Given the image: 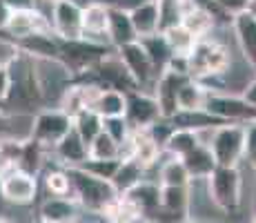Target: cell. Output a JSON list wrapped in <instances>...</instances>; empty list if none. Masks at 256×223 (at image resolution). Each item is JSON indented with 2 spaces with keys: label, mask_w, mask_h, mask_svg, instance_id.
<instances>
[{
  "label": "cell",
  "mask_w": 256,
  "mask_h": 223,
  "mask_svg": "<svg viewBox=\"0 0 256 223\" xmlns=\"http://www.w3.org/2000/svg\"><path fill=\"white\" fill-rule=\"evenodd\" d=\"M60 223H78L76 219H70V221H60Z\"/></svg>",
  "instance_id": "obj_51"
},
{
  "label": "cell",
  "mask_w": 256,
  "mask_h": 223,
  "mask_svg": "<svg viewBox=\"0 0 256 223\" xmlns=\"http://www.w3.org/2000/svg\"><path fill=\"white\" fill-rule=\"evenodd\" d=\"M2 203H4V199H2V176H0V210H2ZM0 216H2V212H0Z\"/></svg>",
  "instance_id": "obj_48"
},
{
  "label": "cell",
  "mask_w": 256,
  "mask_h": 223,
  "mask_svg": "<svg viewBox=\"0 0 256 223\" xmlns=\"http://www.w3.org/2000/svg\"><path fill=\"white\" fill-rule=\"evenodd\" d=\"M165 161L158 158V185H165V187H187L192 183L190 174H187L185 165L180 158H174V156H167L163 154Z\"/></svg>",
  "instance_id": "obj_26"
},
{
  "label": "cell",
  "mask_w": 256,
  "mask_h": 223,
  "mask_svg": "<svg viewBox=\"0 0 256 223\" xmlns=\"http://www.w3.org/2000/svg\"><path fill=\"white\" fill-rule=\"evenodd\" d=\"M74 130H76V134L82 138V143L90 147V143L102 132V118L98 116L96 112L85 110L74 118Z\"/></svg>",
  "instance_id": "obj_33"
},
{
  "label": "cell",
  "mask_w": 256,
  "mask_h": 223,
  "mask_svg": "<svg viewBox=\"0 0 256 223\" xmlns=\"http://www.w3.org/2000/svg\"><path fill=\"white\" fill-rule=\"evenodd\" d=\"M9 69V92L0 105V112H9L12 116H34L40 112L42 94L36 76V61L22 52H14L7 61Z\"/></svg>",
  "instance_id": "obj_1"
},
{
  "label": "cell",
  "mask_w": 256,
  "mask_h": 223,
  "mask_svg": "<svg viewBox=\"0 0 256 223\" xmlns=\"http://www.w3.org/2000/svg\"><path fill=\"white\" fill-rule=\"evenodd\" d=\"M183 3H192V0H183Z\"/></svg>",
  "instance_id": "obj_54"
},
{
  "label": "cell",
  "mask_w": 256,
  "mask_h": 223,
  "mask_svg": "<svg viewBox=\"0 0 256 223\" xmlns=\"http://www.w3.org/2000/svg\"><path fill=\"white\" fill-rule=\"evenodd\" d=\"M180 161H183V165H185L192 181H205V178L216 170V161H214V156H212L208 145H198L185 158H180Z\"/></svg>",
  "instance_id": "obj_23"
},
{
  "label": "cell",
  "mask_w": 256,
  "mask_h": 223,
  "mask_svg": "<svg viewBox=\"0 0 256 223\" xmlns=\"http://www.w3.org/2000/svg\"><path fill=\"white\" fill-rule=\"evenodd\" d=\"M160 207L180 223L190 214V185L187 187H165L160 185Z\"/></svg>",
  "instance_id": "obj_22"
},
{
  "label": "cell",
  "mask_w": 256,
  "mask_h": 223,
  "mask_svg": "<svg viewBox=\"0 0 256 223\" xmlns=\"http://www.w3.org/2000/svg\"><path fill=\"white\" fill-rule=\"evenodd\" d=\"M156 5H158L160 34H163L170 27H176V25H180L183 12H185V7L190 3H183V0H156Z\"/></svg>",
  "instance_id": "obj_35"
},
{
  "label": "cell",
  "mask_w": 256,
  "mask_h": 223,
  "mask_svg": "<svg viewBox=\"0 0 256 223\" xmlns=\"http://www.w3.org/2000/svg\"><path fill=\"white\" fill-rule=\"evenodd\" d=\"M0 65H4V61H0Z\"/></svg>",
  "instance_id": "obj_55"
},
{
  "label": "cell",
  "mask_w": 256,
  "mask_h": 223,
  "mask_svg": "<svg viewBox=\"0 0 256 223\" xmlns=\"http://www.w3.org/2000/svg\"><path fill=\"white\" fill-rule=\"evenodd\" d=\"M180 25H183L192 36L200 41V38H208V34L214 29L216 18H214V14L208 12L205 7H200V5H196V3H190L183 12Z\"/></svg>",
  "instance_id": "obj_20"
},
{
  "label": "cell",
  "mask_w": 256,
  "mask_h": 223,
  "mask_svg": "<svg viewBox=\"0 0 256 223\" xmlns=\"http://www.w3.org/2000/svg\"><path fill=\"white\" fill-rule=\"evenodd\" d=\"M140 181H145V167L140 165L138 161H134V158H120V167H118V172L112 178V185L116 187L118 196L125 194V192H130L134 185H138Z\"/></svg>",
  "instance_id": "obj_27"
},
{
  "label": "cell",
  "mask_w": 256,
  "mask_h": 223,
  "mask_svg": "<svg viewBox=\"0 0 256 223\" xmlns=\"http://www.w3.org/2000/svg\"><path fill=\"white\" fill-rule=\"evenodd\" d=\"M172 132H174V125H172L170 118H160V121H156L152 127H147V134H150V138L156 143V145L160 147V152H163L165 143L170 141Z\"/></svg>",
  "instance_id": "obj_38"
},
{
  "label": "cell",
  "mask_w": 256,
  "mask_h": 223,
  "mask_svg": "<svg viewBox=\"0 0 256 223\" xmlns=\"http://www.w3.org/2000/svg\"><path fill=\"white\" fill-rule=\"evenodd\" d=\"M45 3H49V7H52V5H54V3H58V0H45ZM36 5H38V0H36ZM38 9H40V7H38Z\"/></svg>",
  "instance_id": "obj_49"
},
{
  "label": "cell",
  "mask_w": 256,
  "mask_h": 223,
  "mask_svg": "<svg viewBox=\"0 0 256 223\" xmlns=\"http://www.w3.org/2000/svg\"><path fill=\"white\" fill-rule=\"evenodd\" d=\"M245 161L256 170V121L245 125Z\"/></svg>",
  "instance_id": "obj_40"
},
{
  "label": "cell",
  "mask_w": 256,
  "mask_h": 223,
  "mask_svg": "<svg viewBox=\"0 0 256 223\" xmlns=\"http://www.w3.org/2000/svg\"><path fill=\"white\" fill-rule=\"evenodd\" d=\"M80 207L76 201L72 199H58V196H49L40 203L38 207V216L47 223H60V221H70V219H78L80 214Z\"/></svg>",
  "instance_id": "obj_21"
},
{
  "label": "cell",
  "mask_w": 256,
  "mask_h": 223,
  "mask_svg": "<svg viewBox=\"0 0 256 223\" xmlns=\"http://www.w3.org/2000/svg\"><path fill=\"white\" fill-rule=\"evenodd\" d=\"M190 63V78L198 83H208L214 78H220L230 72L232 67V56L230 49L223 43L214 41V38H200L194 45L192 54L187 56Z\"/></svg>",
  "instance_id": "obj_3"
},
{
  "label": "cell",
  "mask_w": 256,
  "mask_h": 223,
  "mask_svg": "<svg viewBox=\"0 0 256 223\" xmlns=\"http://www.w3.org/2000/svg\"><path fill=\"white\" fill-rule=\"evenodd\" d=\"M205 110L212 116L220 118L225 123H236V125H248V123L256 121V110L245 98L236 96V94H208V103Z\"/></svg>",
  "instance_id": "obj_9"
},
{
  "label": "cell",
  "mask_w": 256,
  "mask_h": 223,
  "mask_svg": "<svg viewBox=\"0 0 256 223\" xmlns=\"http://www.w3.org/2000/svg\"><path fill=\"white\" fill-rule=\"evenodd\" d=\"M240 96L245 98V103H250V105H252L254 110H256V76L248 83V87H245L243 92H240Z\"/></svg>",
  "instance_id": "obj_43"
},
{
  "label": "cell",
  "mask_w": 256,
  "mask_h": 223,
  "mask_svg": "<svg viewBox=\"0 0 256 223\" xmlns=\"http://www.w3.org/2000/svg\"><path fill=\"white\" fill-rule=\"evenodd\" d=\"M67 174L72 181V199L78 203L80 210L100 214L105 207H110L118 199V192L112 185V181L94 176L82 167H67Z\"/></svg>",
  "instance_id": "obj_2"
},
{
  "label": "cell",
  "mask_w": 256,
  "mask_h": 223,
  "mask_svg": "<svg viewBox=\"0 0 256 223\" xmlns=\"http://www.w3.org/2000/svg\"><path fill=\"white\" fill-rule=\"evenodd\" d=\"M2 199L12 205H29L38 199V176L22 170H12L2 174Z\"/></svg>",
  "instance_id": "obj_12"
},
{
  "label": "cell",
  "mask_w": 256,
  "mask_h": 223,
  "mask_svg": "<svg viewBox=\"0 0 256 223\" xmlns=\"http://www.w3.org/2000/svg\"><path fill=\"white\" fill-rule=\"evenodd\" d=\"M198 145H200V141H198V134H196V132L176 130V127H174L170 141H167L165 147H163V154L174 156V158H185L192 150H196Z\"/></svg>",
  "instance_id": "obj_29"
},
{
  "label": "cell",
  "mask_w": 256,
  "mask_h": 223,
  "mask_svg": "<svg viewBox=\"0 0 256 223\" xmlns=\"http://www.w3.org/2000/svg\"><path fill=\"white\" fill-rule=\"evenodd\" d=\"M160 110L158 103L152 94L147 92H130L127 94V110H125V121L132 132H140L152 127L156 121H160Z\"/></svg>",
  "instance_id": "obj_11"
},
{
  "label": "cell",
  "mask_w": 256,
  "mask_h": 223,
  "mask_svg": "<svg viewBox=\"0 0 256 223\" xmlns=\"http://www.w3.org/2000/svg\"><path fill=\"white\" fill-rule=\"evenodd\" d=\"M102 132L107 134L110 138H114L118 145H125L132 136V130L127 125L125 116H116V118H102Z\"/></svg>",
  "instance_id": "obj_36"
},
{
  "label": "cell",
  "mask_w": 256,
  "mask_h": 223,
  "mask_svg": "<svg viewBox=\"0 0 256 223\" xmlns=\"http://www.w3.org/2000/svg\"><path fill=\"white\" fill-rule=\"evenodd\" d=\"M4 34L14 41V45L24 41V38L38 36V34H52V23L49 16L42 14L40 9H20V12H12Z\"/></svg>",
  "instance_id": "obj_10"
},
{
  "label": "cell",
  "mask_w": 256,
  "mask_h": 223,
  "mask_svg": "<svg viewBox=\"0 0 256 223\" xmlns=\"http://www.w3.org/2000/svg\"><path fill=\"white\" fill-rule=\"evenodd\" d=\"M125 110H127V94L118 92V89H100L92 105V112H96L100 118L125 116Z\"/></svg>",
  "instance_id": "obj_24"
},
{
  "label": "cell",
  "mask_w": 256,
  "mask_h": 223,
  "mask_svg": "<svg viewBox=\"0 0 256 223\" xmlns=\"http://www.w3.org/2000/svg\"><path fill=\"white\" fill-rule=\"evenodd\" d=\"M52 34L60 43L82 41V9L70 0H58L49 7Z\"/></svg>",
  "instance_id": "obj_7"
},
{
  "label": "cell",
  "mask_w": 256,
  "mask_h": 223,
  "mask_svg": "<svg viewBox=\"0 0 256 223\" xmlns=\"http://www.w3.org/2000/svg\"><path fill=\"white\" fill-rule=\"evenodd\" d=\"M9 18H12V7L7 5V0H0V32H4Z\"/></svg>",
  "instance_id": "obj_44"
},
{
  "label": "cell",
  "mask_w": 256,
  "mask_h": 223,
  "mask_svg": "<svg viewBox=\"0 0 256 223\" xmlns=\"http://www.w3.org/2000/svg\"><path fill=\"white\" fill-rule=\"evenodd\" d=\"M205 190L216 210L225 216L234 214L243 203V176L238 167H216L205 178Z\"/></svg>",
  "instance_id": "obj_4"
},
{
  "label": "cell",
  "mask_w": 256,
  "mask_h": 223,
  "mask_svg": "<svg viewBox=\"0 0 256 223\" xmlns=\"http://www.w3.org/2000/svg\"><path fill=\"white\" fill-rule=\"evenodd\" d=\"M160 36L165 38L167 47H170L172 56H190L194 45L198 43V38H194L190 32L183 27V25H176V27H170L167 32H163Z\"/></svg>",
  "instance_id": "obj_30"
},
{
  "label": "cell",
  "mask_w": 256,
  "mask_h": 223,
  "mask_svg": "<svg viewBox=\"0 0 256 223\" xmlns=\"http://www.w3.org/2000/svg\"><path fill=\"white\" fill-rule=\"evenodd\" d=\"M230 25H232L236 45H238V52L243 56L245 65L252 69V74L256 76V18L245 12L240 16H234Z\"/></svg>",
  "instance_id": "obj_14"
},
{
  "label": "cell",
  "mask_w": 256,
  "mask_h": 223,
  "mask_svg": "<svg viewBox=\"0 0 256 223\" xmlns=\"http://www.w3.org/2000/svg\"><path fill=\"white\" fill-rule=\"evenodd\" d=\"M187 81V76H180V74L174 72H165L156 78V85H154V94L152 96L156 98L158 103V110L163 118H174L178 114V105H176V98H178V89L180 85Z\"/></svg>",
  "instance_id": "obj_13"
},
{
  "label": "cell",
  "mask_w": 256,
  "mask_h": 223,
  "mask_svg": "<svg viewBox=\"0 0 256 223\" xmlns=\"http://www.w3.org/2000/svg\"><path fill=\"white\" fill-rule=\"evenodd\" d=\"M82 170L90 172V174L98 176V178H105V181H112L114 174L118 172V167H120V158L118 161H92V158H87L85 163H82Z\"/></svg>",
  "instance_id": "obj_37"
},
{
  "label": "cell",
  "mask_w": 256,
  "mask_h": 223,
  "mask_svg": "<svg viewBox=\"0 0 256 223\" xmlns=\"http://www.w3.org/2000/svg\"><path fill=\"white\" fill-rule=\"evenodd\" d=\"M208 89L200 85L198 81H187L180 85L178 89V98H176V105H178V112H198L205 110V103H208Z\"/></svg>",
  "instance_id": "obj_28"
},
{
  "label": "cell",
  "mask_w": 256,
  "mask_h": 223,
  "mask_svg": "<svg viewBox=\"0 0 256 223\" xmlns=\"http://www.w3.org/2000/svg\"><path fill=\"white\" fill-rule=\"evenodd\" d=\"M208 147L216 167H238L240 161H245V125L225 123L216 127Z\"/></svg>",
  "instance_id": "obj_5"
},
{
  "label": "cell",
  "mask_w": 256,
  "mask_h": 223,
  "mask_svg": "<svg viewBox=\"0 0 256 223\" xmlns=\"http://www.w3.org/2000/svg\"><path fill=\"white\" fill-rule=\"evenodd\" d=\"M14 47L34 61H58L60 58V41L54 34H38V36L24 38Z\"/></svg>",
  "instance_id": "obj_16"
},
{
  "label": "cell",
  "mask_w": 256,
  "mask_h": 223,
  "mask_svg": "<svg viewBox=\"0 0 256 223\" xmlns=\"http://www.w3.org/2000/svg\"><path fill=\"white\" fill-rule=\"evenodd\" d=\"M45 187L52 196H58V199H72V181L70 174H67V167H52V170L45 172ZM74 201V199H72Z\"/></svg>",
  "instance_id": "obj_34"
},
{
  "label": "cell",
  "mask_w": 256,
  "mask_h": 223,
  "mask_svg": "<svg viewBox=\"0 0 256 223\" xmlns=\"http://www.w3.org/2000/svg\"><path fill=\"white\" fill-rule=\"evenodd\" d=\"M214 5L220 12V16L228 18V21L232 23L234 16H240V14L248 12L250 0H214Z\"/></svg>",
  "instance_id": "obj_39"
},
{
  "label": "cell",
  "mask_w": 256,
  "mask_h": 223,
  "mask_svg": "<svg viewBox=\"0 0 256 223\" xmlns=\"http://www.w3.org/2000/svg\"><path fill=\"white\" fill-rule=\"evenodd\" d=\"M52 152L60 167H80L87 161V145L82 143V138L78 136L74 127Z\"/></svg>",
  "instance_id": "obj_17"
},
{
  "label": "cell",
  "mask_w": 256,
  "mask_h": 223,
  "mask_svg": "<svg viewBox=\"0 0 256 223\" xmlns=\"http://www.w3.org/2000/svg\"><path fill=\"white\" fill-rule=\"evenodd\" d=\"M248 14L252 18H256V0H250V5H248Z\"/></svg>",
  "instance_id": "obj_45"
},
{
  "label": "cell",
  "mask_w": 256,
  "mask_h": 223,
  "mask_svg": "<svg viewBox=\"0 0 256 223\" xmlns=\"http://www.w3.org/2000/svg\"><path fill=\"white\" fill-rule=\"evenodd\" d=\"M94 3H100V5H105L107 9H116V12L132 14L136 7H140V5H145L147 0H94Z\"/></svg>",
  "instance_id": "obj_41"
},
{
  "label": "cell",
  "mask_w": 256,
  "mask_h": 223,
  "mask_svg": "<svg viewBox=\"0 0 256 223\" xmlns=\"http://www.w3.org/2000/svg\"><path fill=\"white\" fill-rule=\"evenodd\" d=\"M132 25H134V32L138 36V41L152 38L156 34H160V18H158V5L156 0H147L145 5L136 7L130 14Z\"/></svg>",
  "instance_id": "obj_18"
},
{
  "label": "cell",
  "mask_w": 256,
  "mask_h": 223,
  "mask_svg": "<svg viewBox=\"0 0 256 223\" xmlns=\"http://www.w3.org/2000/svg\"><path fill=\"white\" fill-rule=\"evenodd\" d=\"M36 223H47V221H42V219H38V221H36Z\"/></svg>",
  "instance_id": "obj_52"
},
{
  "label": "cell",
  "mask_w": 256,
  "mask_h": 223,
  "mask_svg": "<svg viewBox=\"0 0 256 223\" xmlns=\"http://www.w3.org/2000/svg\"><path fill=\"white\" fill-rule=\"evenodd\" d=\"M0 114H2V112H0Z\"/></svg>",
  "instance_id": "obj_56"
},
{
  "label": "cell",
  "mask_w": 256,
  "mask_h": 223,
  "mask_svg": "<svg viewBox=\"0 0 256 223\" xmlns=\"http://www.w3.org/2000/svg\"><path fill=\"white\" fill-rule=\"evenodd\" d=\"M87 158L92 161H118L120 158V145L110 138L105 132H100L87 147Z\"/></svg>",
  "instance_id": "obj_31"
},
{
  "label": "cell",
  "mask_w": 256,
  "mask_h": 223,
  "mask_svg": "<svg viewBox=\"0 0 256 223\" xmlns=\"http://www.w3.org/2000/svg\"><path fill=\"white\" fill-rule=\"evenodd\" d=\"M70 3H74V5H78V7H80V9H85V7H87V5H90V3H94V0H70Z\"/></svg>",
  "instance_id": "obj_46"
},
{
  "label": "cell",
  "mask_w": 256,
  "mask_h": 223,
  "mask_svg": "<svg viewBox=\"0 0 256 223\" xmlns=\"http://www.w3.org/2000/svg\"><path fill=\"white\" fill-rule=\"evenodd\" d=\"M110 32V9L100 3H90L82 9V38L105 45Z\"/></svg>",
  "instance_id": "obj_15"
},
{
  "label": "cell",
  "mask_w": 256,
  "mask_h": 223,
  "mask_svg": "<svg viewBox=\"0 0 256 223\" xmlns=\"http://www.w3.org/2000/svg\"><path fill=\"white\" fill-rule=\"evenodd\" d=\"M138 43L145 47V52H147V56H150L152 65H154V69L158 72V76H160V74L165 72L170 58H172V52H170V47H167L165 38L160 36V34H156V36L145 38V41H138Z\"/></svg>",
  "instance_id": "obj_32"
},
{
  "label": "cell",
  "mask_w": 256,
  "mask_h": 223,
  "mask_svg": "<svg viewBox=\"0 0 256 223\" xmlns=\"http://www.w3.org/2000/svg\"><path fill=\"white\" fill-rule=\"evenodd\" d=\"M74 121L58 107H47L34 114L32 118V141H36L45 150H54L67 134L72 132Z\"/></svg>",
  "instance_id": "obj_6"
},
{
  "label": "cell",
  "mask_w": 256,
  "mask_h": 223,
  "mask_svg": "<svg viewBox=\"0 0 256 223\" xmlns=\"http://www.w3.org/2000/svg\"><path fill=\"white\" fill-rule=\"evenodd\" d=\"M252 216H256V185H254V192H252Z\"/></svg>",
  "instance_id": "obj_47"
},
{
  "label": "cell",
  "mask_w": 256,
  "mask_h": 223,
  "mask_svg": "<svg viewBox=\"0 0 256 223\" xmlns=\"http://www.w3.org/2000/svg\"><path fill=\"white\" fill-rule=\"evenodd\" d=\"M250 223H256V216H252V221H250Z\"/></svg>",
  "instance_id": "obj_53"
},
{
  "label": "cell",
  "mask_w": 256,
  "mask_h": 223,
  "mask_svg": "<svg viewBox=\"0 0 256 223\" xmlns=\"http://www.w3.org/2000/svg\"><path fill=\"white\" fill-rule=\"evenodd\" d=\"M116 56L120 58L122 67L127 69V74L132 76V81L136 83L138 92H145V87L154 89L156 85V78H158V72L152 65L150 56H147L145 47L136 41L132 45H125V47L116 49Z\"/></svg>",
  "instance_id": "obj_8"
},
{
  "label": "cell",
  "mask_w": 256,
  "mask_h": 223,
  "mask_svg": "<svg viewBox=\"0 0 256 223\" xmlns=\"http://www.w3.org/2000/svg\"><path fill=\"white\" fill-rule=\"evenodd\" d=\"M138 41L134 32V25H132L130 14L125 12H116L110 9V32H107V45L114 49H120L125 45H132Z\"/></svg>",
  "instance_id": "obj_19"
},
{
  "label": "cell",
  "mask_w": 256,
  "mask_h": 223,
  "mask_svg": "<svg viewBox=\"0 0 256 223\" xmlns=\"http://www.w3.org/2000/svg\"><path fill=\"white\" fill-rule=\"evenodd\" d=\"M7 92H9V69L7 63H4V65H0V105L7 98Z\"/></svg>",
  "instance_id": "obj_42"
},
{
  "label": "cell",
  "mask_w": 256,
  "mask_h": 223,
  "mask_svg": "<svg viewBox=\"0 0 256 223\" xmlns=\"http://www.w3.org/2000/svg\"><path fill=\"white\" fill-rule=\"evenodd\" d=\"M0 223H12L9 219H4V216H0Z\"/></svg>",
  "instance_id": "obj_50"
},
{
  "label": "cell",
  "mask_w": 256,
  "mask_h": 223,
  "mask_svg": "<svg viewBox=\"0 0 256 223\" xmlns=\"http://www.w3.org/2000/svg\"><path fill=\"white\" fill-rule=\"evenodd\" d=\"M172 125L176 130H190V132H203V130H216V127L225 125V121L212 116L208 110L198 112H178L174 118H170Z\"/></svg>",
  "instance_id": "obj_25"
}]
</instances>
